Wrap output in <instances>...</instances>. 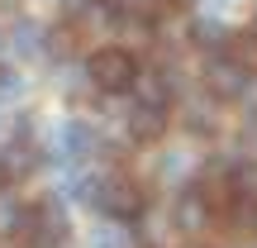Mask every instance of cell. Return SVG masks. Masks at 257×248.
Returning <instances> with one entry per match:
<instances>
[{
	"label": "cell",
	"mask_w": 257,
	"mask_h": 248,
	"mask_svg": "<svg viewBox=\"0 0 257 248\" xmlns=\"http://www.w3.org/2000/svg\"><path fill=\"white\" fill-rule=\"evenodd\" d=\"M172 220H176V224H181V229H186V234H200V229H205V224H210V220H214V210H210V205H205V201H200V191H195V186H186V191H181V196H176V210H172Z\"/></svg>",
	"instance_id": "cell-6"
},
{
	"label": "cell",
	"mask_w": 257,
	"mask_h": 248,
	"mask_svg": "<svg viewBox=\"0 0 257 248\" xmlns=\"http://www.w3.org/2000/svg\"><path fill=\"white\" fill-rule=\"evenodd\" d=\"M181 124H186V129H191V134H195V138H200V134H205V138H210V134H214V129H219V120H214V110H205V115H200V110H186V115H181Z\"/></svg>",
	"instance_id": "cell-12"
},
{
	"label": "cell",
	"mask_w": 257,
	"mask_h": 248,
	"mask_svg": "<svg viewBox=\"0 0 257 248\" xmlns=\"http://www.w3.org/2000/svg\"><path fill=\"white\" fill-rule=\"evenodd\" d=\"M134 91H138V101H148V105H172V76L157 72V67H138Z\"/></svg>",
	"instance_id": "cell-8"
},
{
	"label": "cell",
	"mask_w": 257,
	"mask_h": 248,
	"mask_svg": "<svg viewBox=\"0 0 257 248\" xmlns=\"http://www.w3.org/2000/svg\"><path fill=\"white\" fill-rule=\"evenodd\" d=\"M229 34H233V29H224L214 15H200V19H191V48H205V53H224Z\"/></svg>",
	"instance_id": "cell-9"
},
{
	"label": "cell",
	"mask_w": 257,
	"mask_h": 248,
	"mask_svg": "<svg viewBox=\"0 0 257 248\" xmlns=\"http://www.w3.org/2000/svg\"><path fill=\"white\" fill-rule=\"evenodd\" d=\"M167 5H172V10H186V5H195V0H167Z\"/></svg>",
	"instance_id": "cell-14"
},
{
	"label": "cell",
	"mask_w": 257,
	"mask_h": 248,
	"mask_svg": "<svg viewBox=\"0 0 257 248\" xmlns=\"http://www.w3.org/2000/svg\"><path fill=\"white\" fill-rule=\"evenodd\" d=\"M124 124H128V138L134 143H157V138H167V105L138 101L134 110H124Z\"/></svg>",
	"instance_id": "cell-5"
},
{
	"label": "cell",
	"mask_w": 257,
	"mask_h": 248,
	"mask_svg": "<svg viewBox=\"0 0 257 248\" xmlns=\"http://www.w3.org/2000/svg\"><path fill=\"white\" fill-rule=\"evenodd\" d=\"M224 53H229L233 62L243 67V72H257V34H252V29H238V34H229Z\"/></svg>",
	"instance_id": "cell-10"
},
{
	"label": "cell",
	"mask_w": 257,
	"mask_h": 248,
	"mask_svg": "<svg viewBox=\"0 0 257 248\" xmlns=\"http://www.w3.org/2000/svg\"><path fill=\"white\" fill-rule=\"evenodd\" d=\"M15 96H24V76L10 62H0V101H15Z\"/></svg>",
	"instance_id": "cell-13"
},
{
	"label": "cell",
	"mask_w": 257,
	"mask_h": 248,
	"mask_svg": "<svg viewBox=\"0 0 257 248\" xmlns=\"http://www.w3.org/2000/svg\"><path fill=\"white\" fill-rule=\"evenodd\" d=\"M248 29H252V34H257V10H252V19H248Z\"/></svg>",
	"instance_id": "cell-15"
},
{
	"label": "cell",
	"mask_w": 257,
	"mask_h": 248,
	"mask_svg": "<svg viewBox=\"0 0 257 248\" xmlns=\"http://www.w3.org/2000/svg\"><path fill=\"white\" fill-rule=\"evenodd\" d=\"M95 205H100V215H110V220H124V224H134L138 215L148 210V191H143L138 182H128V177H100Z\"/></svg>",
	"instance_id": "cell-3"
},
{
	"label": "cell",
	"mask_w": 257,
	"mask_h": 248,
	"mask_svg": "<svg viewBox=\"0 0 257 248\" xmlns=\"http://www.w3.org/2000/svg\"><path fill=\"white\" fill-rule=\"evenodd\" d=\"M19 239H29L34 248H67V239H72V220H67L62 201H34L19 210V224H15Z\"/></svg>",
	"instance_id": "cell-1"
},
{
	"label": "cell",
	"mask_w": 257,
	"mask_h": 248,
	"mask_svg": "<svg viewBox=\"0 0 257 248\" xmlns=\"http://www.w3.org/2000/svg\"><path fill=\"white\" fill-rule=\"evenodd\" d=\"M86 76H91V86H95V91H105V96L134 91L138 57L128 53L124 43H105V48H91V57H86Z\"/></svg>",
	"instance_id": "cell-2"
},
{
	"label": "cell",
	"mask_w": 257,
	"mask_h": 248,
	"mask_svg": "<svg viewBox=\"0 0 257 248\" xmlns=\"http://www.w3.org/2000/svg\"><path fill=\"white\" fill-rule=\"evenodd\" d=\"M91 248H134V239H128L124 220H114V224H100V229L91 234Z\"/></svg>",
	"instance_id": "cell-11"
},
{
	"label": "cell",
	"mask_w": 257,
	"mask_h": 248,
	"mask_svg": "<svg viewBox=\"0 0 257 248\" xmlns=\"http://www.w3.org/2000/svg\"><path fill=\"white\" fill-rule=\"evenodd\" d=\"M57 157H81V153H91L95 148V134H91V124H81V120H67V124H57Z\"/></svg>",
	"instance_id": "cell-7"
},
{
	"label": "cell",
	"mask_w": 257,
	"mask_h": 248,
	"mask_svg": "<svg viewBox=\"0 0 257 248\" xmlns=\"http://www.w3.org/2000/svg\"><path fill=\"white\" fill-rule=\"evenodd\" d=\"M248 76L252 72H243L229 53H210V62H205V72H200V86H205L210 101L229 105V101H243V96H248Z\"/></svg>",
	"instance_id": "cell-4"
}]
</instances>
